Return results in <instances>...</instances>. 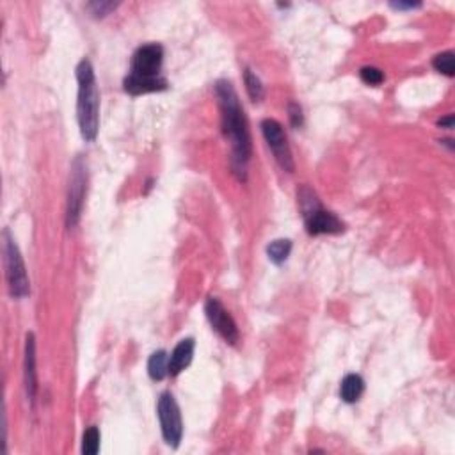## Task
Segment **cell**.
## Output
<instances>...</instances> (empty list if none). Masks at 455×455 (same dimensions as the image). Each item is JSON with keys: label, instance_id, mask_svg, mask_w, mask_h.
Wrapping results in <instances>:
<instances>
[{"label": "cell", "instance_id": "21", "mask_svg": "<svg viewBox=\"0 0 455 455\" xmlns=\"http://www.w3.org/2000/svg\"><path fill=\"white\" fill-rule=\"evenodd\" d=\"M439 126H441V128H446V130H451V128H454V116L448 114L446 118L441 119V121H439Z\"/></svg>", "mask_w": 455, "mask_h": 455}, {"label": "cell", "instance_id": "14", "mask_svg": "<svg viewBox=\"0 0 455 455\" xmlns=\"http://www.w3.org/2000/svg\"><path fill=\"white\" fill-rule=\"evenodd\" d=\"M292 251V242L288 239H280V241L270 242L269 248H267V255H269V260L274 263V265H283L288 260Z\"/></svg>", "mask_w": 455, "mask_h": 455}, {"label": "cell", "instance_id": "20", "mask_svg": "<svg viewBox=\"0 0 455 455\" xmlns=\"http://www.w3.org/2000/svg\"><path fill=\"white\" fill-rule=\"evenodd\" d=\"M288 116H290V121L294 126L302 125V109L299 104L292 102V104L288 105Z\"/></svg>", "mask_w": 455, "mask_h": 455}, {"label": "cell", "instance_id": "8", "mask_svg": "<svg viewBox=\"0 0 455 455\" xmlns=\"http://www.w3.org/2000/svg\"><path fill=\"white\" fill-rule=\"evenodd\" d=\"M262 133L267 141V146L273 151L274 158L278 164L281 165V169L287 172H294L295 164L294 157H292L290 146H288L287 133H285L283 126L276 119H263L262 121Z\"/></svg>", "mask_w": 455, "mask_h": 455}, {"label": "cell", "instance_id": "18", "mask_svg": "<svg viewBox=\"0 0 455 455\" xmlns=\"http://www.w3.org/2000/svg\"><path fill=\"white\" fill-rule=\"evenodd\" d=\"M359 77L368 86H380L384 80V73L379 68H375V66H365V68H361Z\"/></svg>", "mask_w": 455, "mask_h": 455}, {"label": "cell", "instance_id": "22", "mask_svg": "<svg viewBox=\"0 0 455 455\" xmlns=\"http://www.w3.org/2000/svg\"><path fill=\"white\" fill-rule=\"evenodd\" d=\"M393 6L395 9H415V8H418L420 4H415V2H393Z\"/></svg>", "mask_w": 455, "mask_h": 455}, {"label": "cell", "instance_id": "15", "mask_svg": "<svg viewBox=\"0 0 455 455\" xmlns=\"http://www.w3.org/2000/svg\"><path fill=\"white\" fill-rule=\"evenodd\" d=\"M244 84H246V89H248L249 98H251L255 104H258V102L263 100V97H265L263 84L262 80H260V77L256 75L251 68L244 70Z\"/></svg>", "mask_w": 455, "mask_h": 455}, {"label": "cell", "instance_id": "6", "mask_svg": "<svg viewBox=\"0 0 455 455\" xmlns=\"http://www.w3.org/2000/svg\"><path fill=\"white\" fill-rule=\"evenodd\" d=\"M87 190V164L82 155L73 160L72 172H70L68 187V207H66V226L75 228L82 214L84 197Z\"/></svg>", "mask_w": 455, "mask_h": 455}, {"label": "cell", "instance_id": "7", "mask_svg": "<svg viewBox=\"0 0 455 455\" xmlns=\"http://www.w3.org/2000/svg\"><path fill=\"white\" fill-rule=\"evenodd\" d=\"M158 420H160V429L162 436H164L165 443L169 446L176 448L182 441L183 436V422H182V412H180L178 404H176L175 397L169 391L160 395L158 398Z\"/></svg>", "mask_w": 455, "mask_h": 455}, {"label": "cell", "instance_id": "2", "mask_svg": "<svg viewBox=\"0 0 455 455\" xmlns=\"http://www.w3.org/2000/svg\"><path fill=\"white\" fill-rule=\"evenodd\" d=\"M162 61H164V48L158 43H148L137 48L130 62L128 75L123 82L126 93L137 97V94L164 91L168 87V80L160 75Z\"/></svg>", "mask_w": 455, "mask_h": 455}, {"label": "cell", "instance_id": "19", "mask_svg": "<svg viewBox=\"0 0 455 455\" xmlns=\"http://www.w3.org/2000/svg\"><path fill=\"white\" fill-rule=\"evenodd\" d=\"M116 6L118 4H112V2H93V4H89V9L93 11V15L105 16L109 15L112 9H116Z\"/></svg>", "mask_w": 455, "mask_h": 455}, {"label": "cell", "instance_id": "10", "mask_svg": "<svg viewBox=\"0 0 455 455\" xmlns=\"http://www.w3.org/2000/svg\"><path fill=\"white\" fill-rule=\"evenodd\" d=\"M26 390L31 402L36 400L38 391V372H36V340L34 334H27L26 340Z\"/></svg>", "mask_w": 455, "mask_h": 455}, {"label": "cell", "instance_id": "1", "mask_svg": "<svg viewBox=\"0 0 455 455\" xmlns=\"http://www.w3.org/2000/svg\"><path fill=\"white\" fill-rule=\"evenodd\" d=\"M219 111H221L222 133L231 146V169L241 182L248 176V164L251 160L253 144L249 133V123L241 105L239 94L230 80L215 82Z\"/></svg>", "mask_w": 455, "mask_h": 455}, {"label": "cell", "instance_id": "4", "mask_svg": "<svg viewBox=\"0 0 455 455\" xmlns=\"http://www.w3.org/2000/svg\"><path fill=\"white\" fill-rule=\"evenodd\" d=\"M297 199L309 235H336L344 231V222L333 212L322 207L317 194L309 187L302 185L297 190Z\"/></svg>", "mask_w": 455, "mask_h": 455}, {"label": "cell", "instance_id": "9", "mask_svg": "<svg viewBox=\"0 0 455 455\" xmlns=\"http://www.w3.org/2000/svg\"><path fill=\"white\" fill-rule=\"evenodd\" d=\"M204 313H207V319L208 322H210L212 329H214L226 344H239L241 333H239L237 324H235L234 317L230 315V312L224 308V305H222L217 297H208L207 305H204Z\"/></svg>", "mask_w": 455, "mask_h": 455}, {"label": "cell", "instance_id": "16", "mask_svg": "<svg viewBox=\"0 0 455 455\" xmlns=\"http://www.w3.org/2000/svg\"><path fill=\"white\" fill-rule=\"evenodd\" d=\"M100 450V430L97 427H89L82 437V451L86 455H94Z\"/></svg>", "mask_w": 455, "mask_h": 455}, {"label": "cell", "instance_id": "11", "mask_svg": "<svg viewBox=\"0 0 455 455\" xmlns=\"http://www.w3.org/2000/svg\"><path fill=\"white\" fill-rule=\"evenodd\" d=\"M194 347H196V344H194L192 338H185V340H182L176 345L175 351L169 356V375H178L190 365L194 356Z\"/></svg>", "mask_w": 455, "mask_h": 455}, {"label": "cell", "instance_id": "12", "mask_svg": "<svg viewBox=\"0 0 455 455\" xmlns=\"http://www.w3.org/2000/svg\"><path fill=\"white\" fill-rule=\"evenodd\" d=\"M363 391H365V380L361 379V375L358 373H349L344 377L340 386V397L341 400L347 404H354L361 398Z\"/></svg>", "mask_w": 455, "mask_h": 455}, {"label": "cell", "instance_id": "3", "mask_svg": "<svg viewBox=\"0 0 455 455\" xmlns=\"http://www.w3.org/2000/svg\"><path fill=\"white\" fill-rule=\"evenodd\" d=\"M77 82H79V100H77V118L80 133L86 141H94L100 128V91L93 65L82 59L77 66Z\"/></svg>", "mask_w": 455, "mask_h": 455}, {"label": "cell", "instance_id": "17", "mask_svg": "<svg viewBox=\"0 0 455 455\" xmlns=\"http://www.w3.org/2000/svg\"><path fill=\"white\" fill-rule=\"evenodd\" d=\"M432 66L437 70V72L443 73V75L454 77V72H455L454 54H451V52H443V54L436 55L432 61Z\"/></svg>", "mask_w": 455, "mask_h": 455}, {"label": "cell", "instance_id": "13", "mask_svg": "<svg viewBox=\"0 0 455 455\" xmlns=\"http://www.w3.org/2000/svg\"><path fill=\"white\" fill-rule=\"evenodd\" d=\"M148 373L153 380H162L169 375V356L165 351H157L150 356L148 361Z\"/></svg>", "mask_w": 455, "mask_h": 455}, {"label": "cell", "instance_id": "5", "mask_svg": "<svg viewBox=\"0 0 455 455\" xmlns=\"http://www.w3.org/2000/svg\"><path fill=\"white\" fill-rule=\"evenodd\" d=\"M4 265L9 294L15 299L27 297L31 292L29 276H27V269L26 263H23L22 253H20L18 246H16L15 239L11 237L9 230H4Z\"/></svg>", "mask_w": 455, "mask_h": 455}]
</instances>
